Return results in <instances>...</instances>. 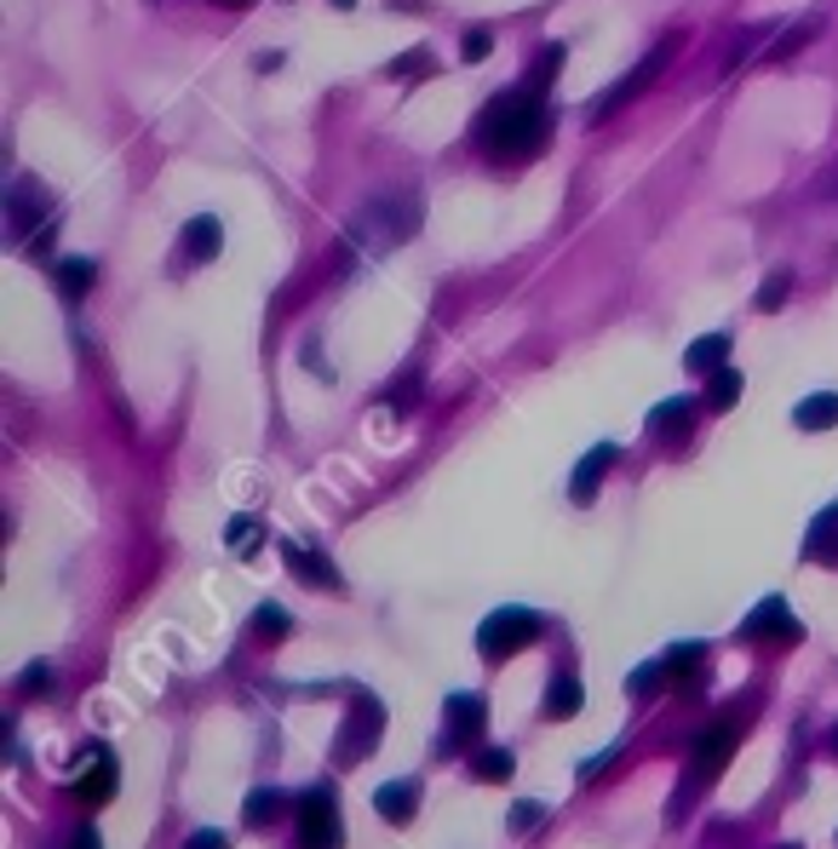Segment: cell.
Returning a JSON list of instances; mask_svg holds the SVG:
<instances>
[{"label": "cell", "instance_id": "obj_1", "mask_svg": "<svg viewBox=\"0 0 838 849\" xmlns=\"http://www.w3.org/2000/svg\"><path fill=\"white\" fill-rule=\"evenodd\" d=\"M472 139L488 161H528L546 144V104L534 92H506L477 115Z\"/></svg>", "mask_w": 838, "mask_h": 849}, {"label": "cell", "instance_id": "obj_2", "mask_svg": "<svg viewBox=\"0 0 838 849\" xmlns=\"http://www.w3.org/2000/svg\"><path fill=\"white\" fill-rule=\"evenodd\" d=\"M420 213H425L420 190H385V195H374L351 219V253H385L396 242H408V235L420 230Z\"/></svg>", "mask_w": 838, "mask_h": 849}, {"label": "cell", "instance_id": "obj_3", "mask_svg": "<svg viewBox=\"0 0 838 849\" xmlns=\"http://www.w3.org/2000/svg\"><path fill=\"white\" fill-rule=\"evenodd\" d=\"M534 637H541V615L534 608H494L477 626V649H483V660H506V655L528 649Z\"/></svg>", "mask_w": 838, "mask_h": 849}, {"label": "cell", "instance_id": "obj_4", "mask_svg": "<svg viewBox=\"0 0 838 849\" xmlns=\"http://www.w3.org/2000/svg\"><path fill=\"white\" fill-rule=\"evenodd\" d=\"M666 63H673V41H660L644 63H632V70L620 75V87H609V92H603V98H592V104H586V115L592 121H609V115H620L626 104H632V98H638V92H649L655 81H660V70H666Z\"/></svg>", "mask_w": 838, "mask_h": 849}, {"label": "cell", "instance_id": "obj_5", "mask_svg": "<svg viewBox=\"0 0 838 849\" xmlns=\"http://www.w3.org/2000/svg\"><path fill=\"white\" fill-rule=\"evenodd\" d=\"M380 729H385V706H380L374 695H356V706H351V718H345L340 740H333V764H340V769L362 764V758L380 746Z\"/></svg>", "mask_w": 838, "mask_h": 849}, {"label": "cell", "instance_id": "obj_6", "mask_svg": "<svg viewBox=\"0 0 838 849\" xmlns=\"http://www.w3.org/2000/svg\"><path fill=\"white\" fill-rule=\"evenodd\" d=\"M345 827H340V803H333V787H311L299 798V849H340Z\"/></svg>", "mask_w": 838, "mask_h": 849}, {"label": "cell", "instance_id": "obj_7", "mask_svg": "<svg viewBox=\"0 0 838 849\" xmlns=\"http://www.w3.org/2000/svg\"><path fill=\"white\" fill-rule=\"evenodd\" d=\"M747 724H753V706H741V711H724V718H718L713 729H700L695 752H689V764H695V775H700V780L724 769V758L735 752V746H741Z\"/></svg>", "mask_w": 838, "mask_h": 849}, {"label": "cell", "instance_id": "obj_8", "mask_svg": "<svg viewBox=\"0 0 838 849\" xmlns=\"http://www.w3.org/2000/svg\"><path fill=\"white\" fill-rule=\"evenodd\" d=\"M115 775H121V769H115V752H110V746H92V752L75 764V775H70V792H75L81 803L98 809V803L115 798Z\"/></svg>", "mask_w": 838, "mask_h": 849}, {"label": "cell", "instance_id": "obj_9", "mask_svg": "<svg viewBox=\"0 0 838 849\" xmlns=\"http://www.w3.org/2000/svg\"><path fill=\"white\" fill-rule=\"evenodd\" d=\"M741 637L747 643H798L804 626H798V615L787 608V597H764L753 615L741 620Z\"/></svg>", "mask_w": 838, "mask_h": 849}, {"label": "cell", "instance_id": "obj_10", "mask_svg": "<svg viewBox=\"0 0 838 849\" xmlns=\"http://www.w3.org/2000/svg\"><path fill=\"white\" fill-rule=\"evenodd\" d=\"M282 563H287L305 586H322V592H340V586H345V580H340V568H333L322 552L299 546V539H282Z\"/></svg>", "mask_w": 838, "mask_h": 849}, {"label": "cell", "instance_id": "obj_11", "mask_svg": "<svg viewBox=\"0 0 838 849\" xmlns=\"http://www.w3.org/2000/svg\"><path fill=\"white\" fill-rule=\"evenodd\" d=\"M219 247H224V224L213 213H201L179 235V264H208V259H219Z\"/></svg>", "mask_w": 838, "mask_h": 849}, {"label": "cell", "instance_id": "obj_12", "mask_svg": "<svg viewBox=\"0 0 838 849\" xmlns=\"http://www.w3.org/2000/svg\"><path fill=\"white\" fill-rule=\"evenodd\" d=\"M620 454H615V443H597V448H586L580 454V465H575V477H568V494H575V505H586L592 494H597V483L609 477V465H615Z\"/></svg>", "mask_w": 838, "mask_h": 849}, {"label": "cell", "instance_id": "obj_13", "mask_svg": "<svg viewBox=\"0 0 838 849\" xmlns=\"http://www.w3.org/2000/svg\"><path fill=\"white\" fill-rule=\"evenodd\" d=\"M695 425V402L689 396H673V402H660L655 414H649V431L660 436V443H678V436H689Z\"/></svg>", "mask_w": 838, "mask_h": 849}, {"label": "cell", "instance_id": "obj_14", "mask_svg": "<svg viewBox=\"0 0 838 849\" xmlns=\"http://www.w3.org/2000/svg\"><path fill=\"white\" fill-rule=\"evenodd\" d=\"M282 815H287V792H282V787H253L248 803H242V821L259 827V832H264V827H276Z\"/></svg>", "mask_w": 838, "mask_h": 849}, {"label": "cell", "instance_id": "obj_15", "mask_svg": "<svg viewBox=\"0 0 838 849\" xmlns=\"http://www.w3.org/2000/svg\"><path fill=\"white\" fill-rule=\"evenodd\" d=\"M374 809L385 815V821H408V815L420 809V780H385V787L374 792Z\"/></svg>", "mask_w": 838, "mask_h": 849}, {"label": "cell", "instance_id": "obj_16", "mask_svg": "<svg viewBox=\"0 0 838 849\" xmlns=\"http://www.w3.org/2000/svg\"><path fill=\"white\" fill-rule=\"evenodd\" d=\"M804 557L810 563H838V505H827V512L810 523V539H804Z\"/></svg>", "mask_w": 838, "mask_h": 849}, {"label": "cell", "instance_id": "obj_17", "mask_svg": "<svg viewBox=\"0 0 838 849\" xmlns=\"http://www.w3.org/2000/svg\"><path fill=\"white\" fill-rule=\"evenodd\" d=\"M792 425L798 431H832L838 425V391H816L792 407Z\"/></svg>", "mask_w": 838, "mask_h": 849}, {"label": "cell", "instance_id": "obj_18", "mask_svg": "<svg viewBox=\"0 0 838 849\" xmlns=\"http://www.w3.org/2000/svg\"><path fill=\"white\" fill-rule=\"evenodd\" d=\"M684 367H689V373H707V380H713L718 367H729V338H724V333L695 338V345L684 351Z\"/></svg>", "mask_w": 838, "mask_h": 849}, {"label": "cell", "instance_id": "obj_19", "mask_svg": "<svg viewBox=\"0 0 838 849\" xmlns=\"http://www.w3.org/2000/svg\"><path fill=\"white\" fill-rule=\"evenodd\" d=\"M741 391H747L741 367H718L713 380H707V407H713V414H729V407L741 402Z\"/></svg>", "mask_w": 838, "mask_h": 849}, {"label": "cell", "instance_id": "obj_20", "mask_svg": "<svg viewBox=\"0 0 838 849\" xmlns=\"http://www.w3.org/2000/svg\"><path fill=\"white\" fill-rule=\"evenodd\" d=\"M47 219V201L36 195V184H12V235L36 230Z\"/></svg>", "mask_w": 838, "mask_h": 849}, {"label": "cell", "instance_id": "obj_21", "mask_svg": "<svg viewBox=\"0 0 838 849\" xmlns=\"http://www.w3.org/2000/svg\"><path fill=\"white\" fill-rule=\"evenodd\" d=\"M472 775L477 780H512L517 775V758L506 752V746H477V752H472Z\"/></svg>", "mask_w": 838, "mask_h": 849}, {"label": "cell", "instance_id": "obj_22", "mask_svg": "<svg viewBox=\"0 0 838 849\" xmlns=\"http://www.w3.org/2000/svg\"><path fill=\"white\" fill-rule=\"evenodd\" d=\"M448 718H454L460 740L472 746V740L483 735V700H477V695H448Z\"/></svg>", "mask_w": 838, "mask_h": 849}, {"label": "cell", "instance_id": "obj_23", "mask_svg": "<svg viewBox=\"0 0 838 849\" xmlns=\"http://www.w3.org/2000/svg\"><path fill=\"white\" fill-rule=\"evenodd\" d=\"M92 276H98V264H92V259H58V293L70 299V304L92 287Z\"/></svg>", "mask_w": 838, "mask_h": 849}, {"label": "cell", "instance_id": "obj_24", "mask_svg": "<svg viewBox=\"0 0 838 849\" xmlns=\"http://www.w3.org/2000/svg\"><path fill=\"white\" fill-rule=\"evenodd\" d=\"M580 706H586V689L575 684V677H557V684L546 689V718H575Z\"/></svg>", "mask_w": 838, "mask_h": 849}, {"label": "cell", "instance_id": "obj_25", "mask_svg": "<svg viewBox=\"0 0 838 849\" xmlns=\"http://www.w3.org/2000/svg\"><path fill=\"white\" fill-rule=\"evenodd\" d=\"M293 631V615L282 603H259L253 608V637H287Z\"/></svg>", "mask_w": 838, "mask_h": 849}, {"label": "cell", "instance_id": "obj_26", "mask_svg": "<svg viewBox=\"0 0 838 849\" xmlns=\"http://www.w3.org/2000/svg\"><path fill=\"white\" fill-rule=\"evenodd\" d=\"M224 546L236 552V557H253V552H259V523H253V517L224 523Z\"/></svg>", "mask_w": 838, "mask_h": 849}, {"label": "cell", "instance_id": "obj_27", "mask_svg": "<svg viewBox=\"0 0 838 849\" xmlns=\"http://www.w3.org/2000/svg\"><path fill=\"white\" fill-rule=\"evenodd\" d=\"M557 70H563V47H546L541 58H534V70H528V87H523V92L541 98V92H546V81H552Z\"/></svg>", "mask_w": 838, "mask_h": 849}, {"label": "cell", "instance_id": "obj_28", "mask_svg": "<svg viewBox=\"0 0 838 849\" xmlns=\"http://www.w3.org/2000/svg\"><path fill=\"white\" fill-rule=\"evenodd\" d=\"M660 684H666V660H649V666H638L626 677V689L638 695V700H649V695H660Z\"/></svg>", "mask_w": 838, "mask_h": 849}, {"label": "cell", "instance_id": "obj_29", "mask_svg": "<svg viewBox=\"0 0 838 849\" xmlns=\"http://www.w3.org/2000/svg\"><path fill=\"white\" fill-rule=\"evenodd\" d=\"M792 293V270H769L758 287V311H781V299Z\"/></svg>", "mask_w": 838, "mask_h": 849}, {"label": "cell", "instance_id": "obj_30", "mask_svg": "<svg viewBox=\"0 0 838 849\" xmlns=\"http://www.w3.org/2000/svg\"><path fill=\"white\" fill-rule=\"evenodd\" d=\"M52 684H58V671L47 666V660H36V666H23V677H18V689L36 700V695H52Z\"/></svg>", "mask_w": 838, "mask_h": 849}, {"label": "cell", "instance_id": "obj_31", "mask_svg": "<svg viewBox=\"0 0 838 849\" xmlns=\"http://www.w3.org/2000/svg\"><path fill=\"white\" fill-rule=\"evenodd\" d=\"M437 63H431V52H402V58H391L385 63V75H431Z\"/></svg>", "mask_w": 838, "mask_h": 849}, {"label": "cell", "instance_id": "obj_32", "mask_svg": "<svg viewBox=\"0 0 838 849\" xmlns=\"http://www.w3.org/2000/svg\"><path fill=\"white\" fill-rule=\"evenodd\" d=\"M816 29H821V18H804V23H792V29H787V41H776V58H781V52H798L804 41L816 36Z\"/></svg>", "mask_w": 838, "mask_h": 849}, {"label": "cell", "instance_id": "obj_33", "mask_svg": "<svg viewBox=\"0 0 838 849\" xmlns=\"http://www.w3.org/2000/svg\"><path fill=\"white\" fill-rule=\"evenodd\" d=\"M700 655H707V649H700V643L689 637V643H678V649H673V655H666V671H684V666H700Z\"/></svg>", "mask_w": 838, "mask_h": 849}, {"label": "cell", "instance_id": "obj_34", "mask_svg": "<svg viewBox=\"0 0 838 849\" xmlns=\"http://www.w3.org/2000/svg\"><path fill=\"white\" fill-rule=\"evenodd\" d=\"M179 849H230V838H224L219 827H201V832H190Z\"/></svg>", "mask_w": 838, "mask_h": 849}, {"label": "cell", "instance_id": "obj_35", "mask_svg": "<svg viewBox=\"0 0 838 849\" xmlns=\"http://www.w3.org/2000/svg\"><path fill=\"white\" fill-rule=\"evenodd\" d=\"M494 52V36H488V29H472V41H465V58H472V63H483Z\"/></svg>", "mask_w": 838, "mask_h": 849}, {"label": "cell", "instance_id": "obj_36", "mask_svg": "<svg viewBox=\"0 0 838 849\" xmlns=\"http://www.w3.org/2000/svg\"><path fill=\"white\" fill-rule=\"evenodd\" d=\"M541 815H546L541 803H517V809H512V827H517V832H528L534 821H541Z\"/></svg>", "mask_w": 838, "mask_h": 849}, {"label": "cell", "instance_id": "obj_37", "mask_svg": "<svg viewBox=\"0 0 838 849\" xmlns=\"http://www.w3.org/2000/svg\"><path fill=\"white\" fill-rule=\"evenodd\" d=\"M70 849H104V838H98V827L87 821V827H75V838H70Z\"/></svg>", "mask_w": 838, "mask_h": 849}, {"label": "cell", "instance_id": "obj_38", "mask_svg": "<svg viewBox=\"0 0 838 849\" xmlns=\"http://www.w3.org/2000/svg\"><path fill=\"white\" fill-rule=\"evenodd\" d=\"M609 764H615V752H603V758H592V764H586L580 775H586V780H597V775H603V769H609Z\"/></svg>", "mask_w": 838, "mask_h": 849}, {"label": "cell", "instance_id": "obj_39", "mask_svg": "<svg viewBox=\"0 0 838 849\" xmlns=\"http://www.w3.org/2000/svg\"><path fill=\"white\" fill-rule=\"evenodd\" d=\"M219 7H253V0H219Z\"/></svg>", "mask_w": 838, "mask_h": 849}, {"label": "cell", "instance_id": "obj_40", "mask_svg": "<svg viewBox=\"0 0 838 849\" xmlns=\"http://www.w3.org/2000/svg\"><path fill=\"white\" fill-rule=\"evenodd\" d=\"M832 758H838V729H832Z\"/></svg>", "mask_w": 838, "mask_h": 849}, {"label": "cell", "instance_id": "obj_41", "mask_svg": "<svg viewBox=\"0 0 838 849\" xmlns=\"http://www.w3.org/2000/svg\"><path fill=\"white\" fill-rule=\"evenodd\" d=\"M333 7H356V0H333Z\"/></svg>", "mask_w": 838, "mask_h": 849}, {"label": "cell", "instance_id": "obj_42", "mask_svg": "<svg viewBox=\"0 0 838 849\" xmlns=\"http://www.w3.org/2000/svg\"><path fill=\"white\" fill-rule=\"evenodd\" d=\"M781 849H798V843H781Z\"/></svg>", "mask_w": 838, "mask_h": 849}]
</instances>
